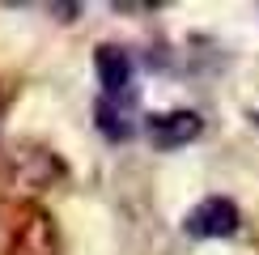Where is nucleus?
Returning a JSON list of instances; mask_svg holds the SVG:
<instances>
[{
	"label": "nucleus",
	"instance_id": "1",
	"mask_svg": "<svg viewBox=\"0 0 259 255\" xmlns=\"http://www.w3.org/2000/svg\"><path fill=\"white\" fill-rule=\"evenodd\" d=\"M9 255H64L60 230L47 208H38V204L17 208L13 230H9Z\"/></svg>",
	"mask_w": 259,
	"mask_h": 255
},
{
	"label": "nucleus",
	"instance_id": "2",
	"mask_svg": "<svg viewBox=\"0 0 259 255\" xmlns=\"http://www.w3.org/2000/svg\"><path fill=\"white\" fill-rule=\"evenodd\" d=\"M238 230V208L225 196H208L187 212V234L191 238H230Z\"/></svg>",
	"mask_w": 259,
	"mask_h": 255
},
{
	"label": "nucleus",
	"instance_id": "3",
	"mask_svg": "<svg viewBox=\"0 0 259 255\" xmlns=\"http://www.w3.org/2000/svg\"><path fill=\"white\" fill-rule=\"evenodd\" d=\"M200 132H204V119L196 111H166V115H153L149 119V141H153V149H183V145L196 141Z\"/></svg>",
	"mask_w": 259,
	"mask_h": 255
},
{
	"label": "nucleus",
	"instance_id": "4",
	"mask_svg": "<svg viewBox=\"0 0 259 255\" xmlns=\"http://www.w3.org/2000/svg\"><path fill=\"white\" fill-rule=\"evenodd\" d=\"M94 68H98V81H102V94L106 98H123V94H132L127 85H132V60H127V51L119 47H98L94 51Z\"/></svg>",
	"mask_w": 259,
	"mask_h": 255
},
{
	"label": "nucleus",
	"instance_id": "5",
	"mask_svg": "<svg viewBox=\"0 0 259 255\" xmlns=\"http://www.w3.org/2000/svg\"><path fill=\"white\" fill-rule=\"evenodd\" d=\"M94 119H98L102 136H111V141H127V136H132V94H123V98H106V94H102Z\"/></svg>",
	"mask_w": 259,
	"mask_h": 255
}]
</instances>
